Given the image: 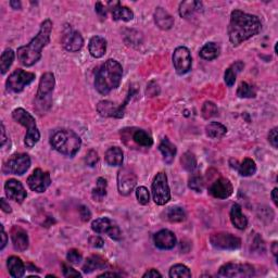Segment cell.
<instances>
[{"label":"cell","mask_w":278,"mask_h":278,"mask_svg":"<svg viewBox=\"0 0 278 278\" xmlns=\"http://www.w3.org/2000/svg\"><path fill=\"white\" fill-rule=\"evenodd\" d=\"M262 22L258 17L245 14L241 10H234L230 15L228 37L232 46H239L260 33Z\"/></svg>","instance_id":"cell-1"},{"label":"cell","mask_w":278,"mask_h":278,"mask_svg":"<svg viewBox=\"0 0 278 278\" xmlns=\"http://www.w3.org/2000/svg\"><path fill=\"white\" fill-rule=\"evenodd\" d=\"M53 22L49 19L41 24L40 32L28 45L18 48V59L24 67H32L41 60L42 51L50 42Z\"/></svg>","instance_id":"cell-2"},{"label":"cell","mask_w":278,"mask_h":278,"mask_svg":"<svg viewBox=\"0 0 278 278\" xmlns=\"http://www.w3.org/2000/svg\"><path fill=\"white\" fill-rule=\"evenodd\" d=\"M123 68L121 64L113 59L107 60L96 73L95 87L101 95H108L113 89H116L121 84Z\"/></svg>","instance_id":"cell-3"},{"label":"cell","mask_w":278,"mask_h":278,"mask_svg":"<svg viewBox=\"0 0 278 278\" xmlns=\"http://www.w3.org/2000/svg\"><path fill=\"white\" fill-rule=\"evenodd\" d=\"M50 145L63 156L72 158L80 151L82 140L75 132L70 129H60L50 137Z\"/></svg>","instance_id":"cell-4"},{"label":"cell","mask_w":278,"mask_h":278,"mask_svg":"<svg viewBox=\"0 0 278 278\" xmlns=\"http://www.w3.org/2000/svg\"><path fill=\"white\" fill-rule=\"evenodd\" d=\"M12 118H14V120L18 122L19 124H21L28 129L27 134H25L24 144L29 148H33L41 139V133L37 128L34 116L30 112H28L27 110L18 108L12 112Z\"/></svg>","instance_id":"cell-5"},{"label":"cell","mask_w":278,"mask_h":278,"mask_svg":"<svg viewBox=\"0 0 278 278\" xmlns=\"http://www.w3.org/2000/svg\"><path fill=\"white\" fill-rule=\"evenodd\" d=\"M56 86L55 75L51 72H47L42 75L38 85V92L36 95V107L37 110L42 109V112L47 111L51 106V95L54 93Z\"/></svg>","instance_id":"cell-6"},{"label":"cell","mask_w":278,"mask_h":278,"mask_svg":"<svg viewBox=\"0 0 278 278\" xmlns=\"http://www.w3.org/2000/svg\"><path fill=\"white\" fill-rule=\"evenodd\" d=\"M151 192L153 201L158 205H164L171 200L170 187L164 172H160L154 176L151 185Z\"/></svg>","instance_id":"cell-7"},{"label":"cell","mask_w":278,"mask_h":278,"mask_svg":"<svg viewBox=\"0 0 278 278\" xmlns=\"http://www.w3.org/2000/svg\"><path fill=\"white\" fill-rule=\"evenodd\" d=\"M34 80V73L27 72V71L22 69H18L9 75L7 82H6V87H7L8 92L18 94L23 92V89L29 86L31 83H33Z\"/></svg>","instance_id":"cell-8"},{"label":"cell","mask_w":278,"mask_h":278,"mask_svg":"<svg viewBox=\"0 0 278 278\" xmlns=\"http://www.w3.org/2000/svg\"><path fill=\"white\" fill-rule=\"evenodd\" d=\"M31 166V158L27 153H16L7 160L4 164L3 172L5 174H14V175H23Z\"/></svg>","instance_id":"cell-9"},{"label":"cell","mask_w":278,"mask_h":278,"mask_svg":"<svg viewBox=\"0 0 278 278\" xmlns=\"http://www.w3.org/2000/svg\"><path fill=\"white\" fill-rule=\"evenodd\" d=\"M217 275L219 277L249 278L255 275V269L250 264L226 263L219 267Z\"/></svg>","instance_id":"cell-10"},{"label":"cell","mask_w":278,"mask_h":278,"mask_svg":"<svg viewBox=\"0 0 278 278\" xmlns=\"http://www.w3.org/2000/svg\"><path fill=\"white\" fill-rule=\"evenodd\" d=\"M136 93V90H134V88H132L129 90V93L127 95V98L124 101V103L121 106L116 107L113 102L108 101V100H103L100 101L97 106V111L101 115L105 116V118H115V119H121L124 116V112H125V108L127 106V103L129 101V99L132 98L133 95Z\"/></svg>","instance_id":"cell-11"},{"label":"cell","mask_w":278,"mask_h":278,"mask_svg":"<svg viewBox=\"0 0 278 278\" xmlns=\"http://www.w3.org/2000/svg\"><path fill=\"white\" fill-rule=\"evenodd\" d=\"M92 229L97 234H107L113 240L119 241L122 239V231L114 221L109 217L97 218L92 223Z\"/></svg>","instance_id":"cell-12"},{"label":"cell","mask_w":278,"mask_h":278,"mask_svg":"<svg viewBox=\"0 0 278 278\" xmlns=\"http://www.w3.org/2000/svg\"><path fill=\"white\" fill-rule=\"evenodd\" d=\"M210 242L218 250H237L241 247V239L229 232H216L210 236Z\"/></svg>","instance_id":"cell-13"},{"label":"cell","mask_w":278,"mask_h":278,"mask_svg":"<svg viewBox=\"0 0 278 278\" xmlns=\"http://www.w3.org/2000/svg\"><path fill=\"white\" fill-rule=\"evenodd\" d=\"M137 185V176L129 167H122L118 173V190L120 195L128 196Z\"/></svg>","instance_id":"cell-14"},{"label":"cell","mask_w":278,"mask_h":278,"mask_svg":"<svg viewBox=\"0 0 278 278\" xmlns=\"http://www.w3.org/2000/svg\"><path fill=\"white\" fill-rule=\"evenodd\" d=\"M173 64L178 75L188 73L192 67V59L189 49L186 47H177L173 54Z\"/></svg>","instance_id":"cell-15"},{"label":"cell","mask_w":278,"mask_h":278,"mask_svg":"<svg viewBox=\"0 0 278 278\" xmlns=\"http://www.w3.org/2000/svg\"><path fill=\"white\" fill-rule=\"evenodd\" d=\"M28 185L35 192H45L51 185V177L49 172H44L41 169L34 170V172L28 178Z\"/></svg>","instance_id":"cell-16"},{"label":"cell","mask_w":278,"mask_h":278,"mask_svg":"<svg viewBox=\"0 0 278 278\" xmlns=\"http://www.w3.org/2000/svg\"><path fill=\"white\" fill-rule=\"evenodd\" d=\"M62 46L69 53H77L84 46V40L80 32L67 27L62 36Z\"/></svg>","instance_id":"cell-17"},{"label":"cell","mask_w":278,"mask_h":278,"mask_svg":"<svg viewBox=\"0 0 278 278\" xmlns=\"http://www.w3.org/2000/svg\"><path fill=\"white\" fill-rule=\"evenodd\" d=\"M5 191H6V196H7L10 200H14V201L18 203H22L28 197L27 190H25L22 183L15 178H11L6 182Z\"/></svg>","instance_id":"cell-18"},{"label":"cell","mask_w":278,"mask_h":278,"mask_svg":"<svg viewBox=\"0 0 278 278\" xmlns=\"http://www.w3.org/2000/svg\"><path fill=\"white\" fill-rule=\"evenodd\" d=\"M232 191H234V187L230 180L224 177L216 179L209 188L210 195L217 199H227L232 195Z\"/></svg>","instance_id":"cell-19"},{"label":"cell","mask_w":278,"mask_h":278,"mask_svg":"<svg viewBox=\"0 0 278 278\" xmlns=\"http://www.w3.org/2000/svg\"><path fill=\"white\" fill-rule=\"evenodd\" d=\"M153 241L156 247L161 250H171L176 245L177 239L173 231L169 229H162L159 230L153 236Z\"/></svg>","instance_id":"cell-20"},{"label":"cell","mask_w":278,"mask_h":278,"mask_svg":"<svg viewBox=\"0 0 278 278\" xmlns=\"http://www.w3.org/2000/svg\"><path fill=\"white\" fill-rule=\"evenodd\" d=\"M11 240H12V244H14V248L17 251L23 252L29 248L30 240H29L28 232L23 228L19 227V226H14V227H12Z\"/></svg>","instance_id":"cell-21"},{"label":"cell","mask_w":278,"mask_h":278,"mask_svg":"<svg viewBox=\"0 0 278 278\" xmlns=\"http://www.w3.org/2000/svg\"><path fill=\"white\" fill-rule=\"evenodd\" d=\"M229 164H230L232 169H235L236 171H238L239 175H241L243 177L254 175L255 172H256V164H255L254 161L250 159V158L243 159L241 163H238L237 160L230 159Z\"/></svg>","instance_id":"cell-22"},{"label":"cell","mask_w":278,"mask_h":278,"mask_svg":"<svg viewBox=\"0 0 278 278\" xmlns=\"http://www.w3.org/2000/svg\"><path fill=\"white\" fill-rule=\"evenodd\" d=\"M109 5H112L111 14L112 19L114 21H124L129 22L134 19V12L129 9L126 6H122L121 3H110Z\"/></svg>","instance_id":"cell-23"},{"label":"cell","mask_w":278,"mask_h":278,"mask_svg":"<svg viewBox=\"0 0 278 278\" xmlns=\"http://www.w3.org/2000/svg\"><path fill=\"white\" fill-rule=\"evenodd\" d=\"M89 54L92 57L99 59L106 55L107 51V41L101 36H94L90 38L88 45Z\"/></svg>","instance_id":"cell-24"},{"label":"cell","mask_w":278,"mask_h":278,"mask_svg":"<svg viewBox=\"0 0 278 278\" xmlns=\"http://www.w3.org/2000/svg\"><path fill=\"white\" fill-rule=\"evenodd\" d=\"M229 216H230L231 224L234 225L237 229L243 230L247 228L248 219L244 216V214L242 213V210H241V206L238 203H234L231 205Z\"/></svg>","instance_id":"cell-25"},{"label":"cell","mask_w":278,"mask_h":278,"mask_svg":"<svg viewBox=\"0 0 278 278\" xmlns=\"http://www.w3.org/2000/svg\"><path fill=\"white\" fill-rule=\"evenodd\" d=\"M154 22H156L159 29L167 31L172 29L174 25V18L166 10L159 7L156 9V12H154Z\"/></svg>","instance_id":"cell-26"},{"label":"cell","mask_w":278,"mask_h":278,"mask_svg":"<svg viewBox=\"0 0 278 278\" xmlns=\"http://www.w3.org/2000/svg\"><path fill=\"white\" fill-rule=\"evenodd\" d=\"M159 150L161 153H162L164 162L166 164H172L177 153L176 146L172 144L169 138L165 137L162 139V141H161V144L159 146Z\"/></svg>","instance_id":"cell-27"},{"label":"cell","mask_w":278,"mask_h":278,"mask_svg":"<svg viewBox=\"0 0 278 278\" xmlns=\"http://www.w3.org/2000/svg\"><path fill=\"white\" fill-rule=\"evenodd\" d=\"M7 266L9 269V274L12 277L21 278L25 275V269H27V266H25V264L23 263V261L20 257H18L16 255L10 256L7 261Z\"/></svg>","instance_id":"cell-28"},{"label":"cell","mask_w":278,"mask_h":278,"mask_svg":"<svg viewBox=\"0 0 278 278\" xmlns=\"http://www.w3.org/2000/svg\"><path fill=\"white\" fill-rule=\"evenodd\" d=\"M108 266V262L100 255H92L85 261L83 266V271L86 274L93 273L97 269H103Z\"/></svg>","instance_id":"cell-29"},{"label":"cell","mask_w":278,"mask_h":278,"mask_svg":"<svg viewBox=\"0 0 278 278\" xmlns=\"http://www.w3.org/2000/svg\"><path fill=\"white\" fill-rule=\"evenodd\" d=\"M105 160L110 166H121L124 161V153L120 147H111L107 150Z\"/></svg>","instance_id":"cell-30"},{"label":"cell","mask_w":278,"mask_h":278,"mask_svg":"<svg viewBox=\"0 0 278 278\" xmlns=\"http://www.w3.org/2000/svg\"><path fill=\"white\" fill-rule=\"evenodd\" d=\"M201 9H202V3L193 2V0L184 2L179 6V16L184 19H188L195 14V12L200 11Z\"/></svg>","instance_id":"cell-31"},{"label":"cell","mask_w":278,"mask_h":278,"mask_svg":"<svg viewBox=\"0 0 278 278\" xmlns=\"http://www.w3.org/2000/svg\"><path fill=\"white\" fill-rule=\"evenodd\" d=\"M205 133L206 136L212 139H221L227 133V128L218 122H211L210 124L206 125Z\"/></svg>","instance_id":"cell-32"},{"label":"cell","mask_w":278,"mask_h":278,"mask_svg":"<svg viewBox=\"0 0 278 278\" xmlns=\"http://www.w3.org/2000/svg\"><path fill=\"white\" fill-rule=\"evenodd\" d=\"M221 54V48L215 43H208L200 50V57L206 61H212L216 59V58Z\"/></svg>","instance_id":"cell-33"},{"label":"cell","mask_w":278,"mask_h":278,"mask_svg":"<svg viewBox=\"0 0 278 278\" xmlns=\"http://www.w3.org/2000/svg\"><path fill=\"white\" fill-rule=\"evenodd\" d=\"M133 140L135 144L145 148H150L153 145L152 137L145 129H136L133 133Z\"/></svg>","instance_id":"cell-34"},{"label":"cell","mask_w":278,"mask_h":278,"mask_svg":"<svg viewBox=\"0 0 278 278\" xmlns=\"http://www.w3.org/2000/svg\"><path fill=\"white\" fill-rule=\"evenodd\" d=\"M166 219L171 223H180L186 219V212L180 206H172L165 213Z\"/></svg>","instance_id":"cell-35"},{"label":"cell","mask_w":278,"mask_h":278,"mask_svg":"<svg viewBox=\"0 0 278 278\" xmlns=\"http://www.w3.org/2000/svg\"><path fill=\"white\" fill-rule=\"evenodd\" d=\"M107 187H108L107 179H105L103 177H99L98 179H97L96 187L93 189V192H92V196L95 201L100 202L106 198Z\"/></svg>","instance_id":"cell-36"},{"label":"cell","mask_w":278,"mask_h":278,"mask_svg":"<svg viewBox=\"0 0 278 278\" xmlns=\"http://www.w3.org/2000/svg\"><path fill=\"white\" fill-rule=\"evenodd\" d=\"M15 61V51L12 49H6L2 58H0V70H2V74H6L9 71L12 63Z\"/></svg>","instance_id":"cell-37"},{"label":"cell","mask_w":278,"mask_h":278,"mask_svg":"<svg viewBox=\"0 0 278 278\" xmlns=\"http://www.w3.org/2000/svg\"><path fill=\"white\" fill-rule=\"evenodd\" d=\"M180 162L186 171L188 172H193L197 169V158L195 154L190 151H187L183 154L182 159H180Z\"/></svg>","instance_id":"cell-38"},{"label":"cell","mask_w":278,"mask_h":278,"mask_svg":"<svg viewBox=\"0 0 278 278\" xmlns=\"http://www.w3.org/2000/svg\"><path fill=\"white\" fill-rule=\"evenodd\" d=\"M169 275L171 278H178V277L189 278V277H191V271L188 267L186 266V265L176 264L171 267Z\"/></svg>","instance_id":"cell-39"},{"label":"cell","mask_w":278,"mask_h":278,"mask_svg":"<svg viewBox=\"0 0 278 278\" xmlns=\"http://www.w3.org/2000/svg\"><path fill=\"white\" fill-rule=\"evenodd\" d=\"M237 96L239 98H254L256 96V92L253 86L249 85L248 83L242 82L237 89Z\"/></svg>","instance_id":"cell-40"},{"label":"cell","mask_w":278,"mask_h":278,"mask_svg":"<svg viewBox=\"0 0 278 278\" xmlns=\"http://www.w3.org/2000/svg\"><path fill=\"white\" fill-rule=\"evenodd\" d=\"M218 113L217 107L214 102L212 101H205L202 107V116L205 120H209L213 116H216Z\"/></svg>","instance_id":"cell-41"},{"label":"cell","mask_w":278,"mask_h":278,"mask_svg":"<svg viewBox=\"0 0 278 278\" xmlns=\"http://www.w3.org/2000/svg\"><path fill=\"white\" fill-rule=\"evenodd\" d=\"M188 187L193 191L201 192L202 189H203V187H204V180H203L202 176L201 175H198V174H195V175H192L189 178Z\"/></svg>","instance_id":"cell-42"},{"label":"cell","mask_w":278,"mask_h":278,"mask_svg":"<svg viewBox=\"0 0 278 278\" xmlns=\"http://www.w3.org/2000/svg\"><path fill=\"white\" fill-rule=\"evenodd\" d=\"M136 198H137V201L141 205H147L150 201V193L146 187L139 186L138 188L136 189Z\"/></svg>","instance_id":"cell-43"},{"label":"cell","mask_w":278,"mask_h":278,"mask_svg":"<svg viewBox=\"0 0 278 278\" xmlns=\"http://www.w3.org/2000/svg\"><path fill=\"white\" fill-rule=\"evenodd\" d=\"M67 260L69 263L74 264V265H79L82 260H83V255L79 250L76 249H71L69 250L68 254H67Z\"/></svg>","instance_id":"cell-44"},{"label":"cell","mask_w":278,"mask_h":278,"mask_svg":"<svg viewBox=\"0 0 278 278\" xmlns=\"http://www.w3.org/2000/svg\"><path fill=\"white\" fill-rule=\"evenodd\" d=\"M236 77H237L236 71L232 69L231 67L228 68L227 70L225 71V74H224V81L226 83V85H227L228 87L234 86L235 82H236Z\"/></svg>","instance_id":"cell-45"},{"label":"cell","mask_w":278,"mask_h":278,"mask_svg":"<svg viewBox=\"0 0 278 278\" xmlns=\"http://www.w3.org/2000/svg\"><path fill=\"white\" fill-rule=\"evenodd\" d=\"M62 271H63L64 277H68V278H71V277H82V274L80 273V271H77L76 269H74L73 267H71L70 265H68L66 263L62 264Z\"/></svg>","instance_id":"cell-46"},{"label":"cell","mask_w":278,"mask_h":278,"mask_svg":"<svg viewBox=\"0 0 278 278\" xmlns=\"http://www.w3.org/2000/svg\"><path fill=\"white\" fill-rule=\"evenodd\" d=\"M98 161H99L98 153H97L95 150H89L88 153L86 154V158H85L86 164L88 166L94 167L97 163H98Z\"/></svg>","instance_id":"cell-47"},{"label":"cell","mask_w":278,"mask_h":278,"mask_svg":"<svg viewBox=\"0 0 278 278\" xmlns=\"http://www.w3.org/2000/svg\"><path fill=\"white\" fill-rule=\"evenodd\" d=\"M88 242L93 248H102L103 245H105V241H103V239L99 236L89 237Z\"/></svg>","instance_id":"cell-48"},{"label":"cell","mask_w":278,"mask_h":278,"mask_svg":"<svg viewBox=\"0 0 278 278\" xmlns=\"http://www.w3.org/2000/svg\"><path fill=\"white\" fill-rule=\"evenodd\" d=\"M268 141L269 144L273 146L275 149L278 148V134H277V127L273 128L268 134Z\"/></svg>","instance_id":"cell-49"},{"label":"cell","mask_w":278,"mask_h":278,"mask_svg":"<svg viewBox=\"0 0 278 278\" xmlns=\"http://www.w3.org/2000/svg\"><path fill=\"white\" fill-rule=\"evenodd\" d=\"M80 215L83 222H88L90 217H92V212L89 211V209L85 205H82L80 208Z\"/></svg>","instance_id":"cell-50"},{"label":"cell","mask_w":278,"mask_h":278,"mask_svg":"<svg viewBox=\"0 0 278 278\" xmlns=\"http://www.w3.org/2000/svg\"><path fill=\"white\" fill-rule=\"evenodd\" d=\"M95 10H96V12H97V14H98V16L100 18L106 19V17H107V8L101 3H97L96 4Z\"/></svg>","instance_id":"cell-51"},{"label":"cell","mask_w":278,"mask_h":278,"mask_svg":"<svg viewBox=\"0 0 278 278\" xmlns=\"http://www.w3.org/2000/svg\"><path fill=\"white\" fill-rule=\"evenodd\" d=\"M143 277L144 278H156V277H162V274L159 273L157 269L151 268V269H149L148 271H146Z\"/></svg>","instance_id":"cell-52"},{"label":"cell","mask_w":278,"mask_h":278,"mask_svg":"<svg viewBox=\"0 0 278 278\" xmlns=\"http://www.w3.org/2000/svg\"><path fill=\"white\" fill-rule=\"evenodd\" d=\"M0 208H2V210L5 213H11L12 212V209H11L10 204L7 202V200H6L5 198L0 199Z\"/></svg>","instance_id":"cell-53"},{"label":"cell","mask_w":278,"mask_h":278,"mask_svg":"<svg viewBox=\"0 0 278 278\" xmlns=\"http://www.w3.org/2000/svg\"><path fill=\"white\" fill-rule=\"evenodd\" d=\"M2 239H3V241H2V247H0V250H4L6 245H7V243H8V236H7V234H6L3 225H2Z\"/></svg>","instance_id":"cell-54"},{"label":"cell","mask_w":278,"mask_h":278,"mask_svg":"<svg viewBox=\"0 0 278 278\" xmlns=\"http://www.w3.org/2000/svg\"><path fill=\"white\" fill-rule=\"evenodd\" d=\"M7 136H6V129H5V125H4V123H2V148L5 147L6 145V141H7Z\"/></svg>","instance_id":"cell-55"},{"label":"cell","mask_w":278,"mask_h":278,"mask_svg":"<svg viewBox=\"0 0 278 278\" xmlns=\"http://www.w3.org/2000/svg\"><path fill=\"white\" fill-rule=\"evenodd\" d=\"M10 6L12 7V9H15V10L21 9V3L17 2V0H12V2H10Z\"/></svg>","instance_id":"cell-56"},{"label":"cell","mask_w":278,"mask_h":278,"mask_svg":"<svg viewBox=\"0 0 278 278\" xmlns=\"http://www.w3.org/2000/svg\"><path fill=\"white\" fill-rule=\"evenodd\" d=\"M277 192H278V189H277V188H274L273 191H271V193H270L271 200H273V202H274L275 205H277Z\"/></svg>","instance_id":"cell-57"},{"label":"cell","mask_w":278,"mask_h":278,"mask_svg":"<svg viewBox=\"0 0 278 278\" xmlns=\"http://www.w3.org/2000/svg\"><path fill=\"white\" fill-rule=\"evenodd\" d=\"M277 245H278V243H277V241H274L273 243H271V247H270V249H271V252H273V254H274V256L275 257H277Z\"/></svg>","instance_id":"cell-58"},{"label":"cell","mask_w":278,"mask_h":278,"mask_svg":"<svg viewBox=\"0 0 278 278\" xmlns=\"http://www.w3.org/2000/svg\"><path fill=\"white\" fill-rule=\"evenodd\" d=\"M106 276H119V274L116 273H109V271H105V273L99 275V277H106Z\"/></svg>","instance_id":"cell-59"}]
</instances>
